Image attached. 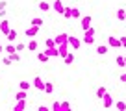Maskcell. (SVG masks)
Returning <instances> with one entry per match:
<instances>
[{
  "label": "cell",
  "mask_w": 126,
  "mask_h": 111,
  "mask_svg": "<svg viewBox=\"0 0 126 111\" xmlns=\"http://www.w3.org/2000/svg\"><path fill=\"white\" fill-rule=\"evenodd\" d=\"M124 59H126V57H124Z\"/></svg>",
  "instance_id": "45"
},
{
  "label": "cell",
  "mask_w": 126,
  "mask_h": 111,
  "mask_svg": "<svg viewBox=\"0 0 126 111\" xmlns=\"http://www.w3.org/2000/svg\"><path fill=\"white\" fill-rule=\"evenodd\" d=\"M113 106L117 107L119 111H126V102H122V100H119V102H115Z\"/></svg>",
  "instance_id": "24"
},
{
  "label": "cell",
  "mask_w": 126,
  "mask_h": 111,
  "mask_svg": "<svg viewBox=\"0 0 126 111\" xmlns=\"http://www.w3.org/2000/svg\"><path fill=\"white\" fill-rule=\"evenodd\" d=\"M11 28H9V20L8 19H0V32L4 33V37H6V33L9 32Z\"/></svg>",
  "instance_id": "6"
},
{
  "label": "cell",
  "mask_w": 126,
  "mask_h": 111,
  "mask_svg": "<svg viewBox=\"0 0 126 111\" xmlns=\"http://www.w3.org/2000/svg\"><path fill=\"white\" fill-rule=\"evenodd\" d=\"M33 87H35L37 91H45V80L41 78V76H35V78H33Z\"/></svg>",
  "instance_id": "5"
},
{
  "label": "cell",
  "mask_w": 126,
  "mask_h": 111,
  "mask_svg": "<svg viewBox=\"0 0 126 111\" xmlns=\"http://www.w3.org/2000/svg\"><path fill=\"white\" fill-rule=\"evenodd\" d=\"M48 57H50V56H48L47 52H39V54H37V61H41V63H47Z\"/></svg>",
  "instance_id": "15"
},
{
  "label": "cell",
  "mask_w": 126,
  "mask_h": 111,
  "mask_svg": "<svg viewBox=\"0 0 126 111\" xmlns=\"http://www.w3.org/2000/svg\"><path fill=\"white\" fill-rule=\"evenodd\" d=\"M52 9H54L56 13H59V15H63V9H65V6H63L61 0H54V4H52Z\"/></svg>",
  "instance_id": "7"
},
{
  "label": "cell",
  "mask_w": 126,
  "mask_h": 111,
  "mask_svg": "<svg viewBox=\"0 0 126 111\" xmlns=\"http://www.w3.org/2000/svg\"><path fill=\"white\" fill-rule=\"evenodd\" d=\"M121 82L126 83V72H122V74H121Z\"/></svg>",
  "instance_id": "42"
},
{
  "label": "cell",
  "mask_w": 126,
  "mask_h": 111,
  "mask_svg": "<svg viewBox=\"0 0 126 111\" xmlns=\"http://www.w3.org/2000/svg\"><path fill=\"white\" fill-rule=\"evenodd\" d=\"M94 33H96V32H94V28H93V26H89L87 30H83V35H94Z\"/></svg>",
  "instance_id": "33"
},
{
  "label": "cell",
  "mask_w": 126,
  "mask_h": 111,
  "mask_svg": "<svg viewBox=\"0 0 126 111\" xmlns=\"http://www.w3.org/2000/svg\"><path fill=\"white\" fill-rule=\"evenodd\" d=\"M8 56L11 57L13 63H19V61H20V54H17V52H13V54H8Z\"/></svg>",
  "instance_id": "29"
},
{
  "label": "cell",
  "mask_w": 126,
  "mask_h": 111,
  "mask_svg": "<svg viewBox=\"0 0 126 111\" xmlns=\"http://www.w3.org/2000/svg\"><path fill=\"white\" fill-rule=\"evenodd\" d=\"M117 19H119V20H124V19H126V9H122V8L117 9Z\"/></svg>",
  "instance_id": "26"
},
{
  "label": "cell",
  "mask_w": 126,
  "mask_h": 111,
  "mask_svg": "<svg viewBox=\"0 0 126 111\" xmlns=\"http://www.w3.org/2000/svg\"><path fill=\"white\" fill-rule=\"evenodd\" d=\"M6 37H8L9 43H15V39H17V32H15V30H9V32L6 33Z\"/></svg>",
  "instance_id": "17"
},
{
  "label": "cell",
  "mask_w": 126,
  "mask_h": 111,
  "mask_svg": "<svg viewBox=\"0 0 126 111\" xmlns=\"http://www.w3.org/2000/svg\"><path fill=\"white\" fill-rule=\"evenodd\" d=\"M63 17H65V19H72V8H65L63 9Z\"/></svg>",
  "instance_id": "28"
},
{
  "label": "cell",
  "mask_w": 126,
  "mask_h": 111,
  "mask_svg": "<svg viewBox=\"0 0 126 111\" xmlns=\"http://www.w3.org/2000/svg\"><path fill=\"white\" fill-rule=\"evenodd\" d=\"M13 52H17V48H15V44H13V43H9V44H6V46H4V54H13Z\"/></svg>",
  "instance_id": "19"
},
{
  "label": "cell",
  "mask_w": 126,
  "mask_h": 111,
  "mask_svg": "<svg viewBox=\"0 0 126 111\" xmlns=\"http://www.w3.org/2000/svg\"><path fill=\"white\" fill-rule=\"evenodd\" d=\"M115 63H117L119 67H126V59L122 56H117V57H115Z\"/></svg>",
  "instance_id": "25"
},
{
  "label": "cell",
  "mask_w": 126,
  "mask_h": 111,
  "mask_svg": "<svg viewBox=\"0 0 126 111\" xmlns=\"http://www.w3.org/2000/svg\"><path fill=\"white\" fill-rule=\"evenodd\" d=\"M113 104H115V102H113V96H110V93H106V95L102 96V106L106 107V109H110Z\"/></svg>",
  "instance_id": "4"
},
{
  "label": "cell",
  "mask_w": 126,
  "mask_h": 111,
  "mask_svg": "<svg viewBox=\"0 0 126 111\" xmlns=\"http://www.w3.org/2000/svg\"><path fill=\"white\" fill-rule=\"evenodd\" d=\"M26 98H28V95H26V91H24V89H20V91L15 95V100H26Z\"/></svg>",
  "instance_id": "23"
},
{
  "label": "cell",
  "mask_w": 126,
  "mask_h": 111,
  "mask_svg": "<svg viewBox=\"0 0 126 111\" xmlns=\"http://www.w3.org/2000/svg\"><path fill=\"white\" fill-rule=\"evenodd\" d=\"M37 111H48V107L47 106H39V107H37Z\"/></svg>",
  "instance_id": "41"
},
{
  "label": "cell",
  "mask_w": 126,
  "mask_h": 111,
  "mask_svg": "<svg viewBox=\"0 0 126 111\" xmlns=\"http://www.w3.org/2000/svg\"><path fill=\"white\" fill-rule=\"evenodd\" d=\"M108 46L111 48H121V41H119V37H108Z\"/></svg>",
  "instance_id": "8"
},
{
  "label": "cell",
  "mask_w": 126,
  "mask_h": 111,
  "mask_svg": "<svg viewBox=\"0 0 126 111\" xmlns=\"http://www.w3.org/2000/svg\"><path fill=\"white\" fill-rule=\"evenodd\" d=\"M47 54L50 56V57H58L59 52H58V46H52V48H47Z\"/></svg>",
  "instance_id": "18"
},
{
  "label": "cell",
  "mask_w": 126,
  "mask_h": 111,
  "mask_svg": "<svg viewBox=\"0 0 126 111\" xmlns=\"http://www.w3.org/2000/svg\"><path fill=\"white\" fill-rule=\"evenodd\" d=\"M45 46H47V48L56 46V41H54V39H47V41H45Z\"/></svg>",
  "instance_id": "35"
},
{
  "label": "cell",
  "mask_w": 126,
  "mask_h": 111,
  "mask_svg": "<svg viewBox=\"0 0 126 111\" xmlns=\"http://www.w3.org/2000/svg\"><path fill=\"white\" fill-rule=\"evenodd\" d=\"M83 43L85 44H93L94 43V35H83Z\"/></svg>",
  "instance_id": "30"
},
{
  "label": "cell",
  "mask_w": 126,
  "mask_h": 111,
  "mask_svg": "<svg viewBox=\"0 0 126 111\" xmlns=\"http://www.w3.org/2000/svg\"><path fill=\"white\" fill-rule=\"evenodd\" d=\"M26 48H28L30 52H35V50H37V41L33 39V37H32V39H30V43H26Z\"/></svg>",
  "instance_id": "12"
},
{
  "label": "cell",
  "mask_w": 126,
  "mask_h": 111,
  "mask_svg": "<svg viewBox=\"0 0 126 111\" xmlns=\"http://www.w3.org/2000/svg\"><path fill=\"white\" fill-rule=\"evenodd\" d=\"M30 24H32V26H37V28H41V26L45 24V20H43V19H39V17H33Z\"/></svg>",
  "instance_id": "16"
},
{
  "label": "cell",
  "mask_w": 126,
  "mask_h": 111,
  "mask_svg": "<svg viewBox=\"0 0 126 111\" xmlns=\"http://www.w3.org/2000/svg\"><path fill=\"white\" fill-rule=\"evenodd\" d=\"M30 85H32L30 82H19V89H24V91H28V89H30Z\"/></svg>",
  "instance_id": "31"
},
{
  "label": "cell",
  "mask_w": 126,
  "mask_h": 111,
  "mask_svg": "<svg viewBox=\"0 0 126 111\" xmlns=\"http://www.w3.org/2000/svg\"><path fill=\"white\" fill-rule=\"evenodd\" d=\"M52 109L59 111V109H61V102H54V104H52Z\"/></svg>",
  "instance_id": "37"
},
{
  "label": "cell",
  "mask_w": 126,
  "mask_h": 111,
  "mask_svg": "<svg viewBox=\"0 0 126 111\" xmlns=\"http://www.w3.org/2000/svg\"><path fill=\"white\" fill-rule=\"evenodd\" d=\"M119 41H121V46H122V48H126V35L119 37Z\"/></svg>",
  "instance_id": "38"
},
{
  "label": "cell",
  "mask_w": 126,
  "mask_h": 111,
  "mask_svg": "<svg viewBox=\"0 0 126 111\" xmlns=\"http://www.w3.org/2000/svg\"><path fill=\"white\" fill-rule=\"evenodd\" d=\"M26 109V100H17V104L13 106V111H24Z\"/></svg>",
  "instance_id": "11"
},
{
  "label": "cell",
  "mask_w": 126,
  "mask_h": 111,
  "mask_svg": "<svg viewBox=\"0 0 126 111\" xmlns=\"http://www.w3.org/2000/svg\"><path fill=\"white\" fill-rule=\"evenodd\" d=\"M96 54H98V56H106V54H108V46H106V44L96 46Z\"/></svg>",
  "instance_id": "22"
},
{
  "label": "cell",
  "mask_w": 126,
  "mask_h": 111,
  "mask_svg": "<svg viewBox=\"0 0 126 111\" xmlns=\"http://www.w3.org/2000/svg\"><path fill=\"white\" fill-rule=\"evenodd\" d=\"M67 39H69V33H58V35L54 37L56 46H58V44H61V43H67Z\"/></svg>",
  "instance_id": "9"
},
{
  "label": "cell",
  "mask_w": 126,
  "mask_h": 111,
  "mask_svg": "<svg viewBox=\"0 0 126 111\" xmlns=\"http://www.w3.org/2000/svg\"><path fill=\"white\" fill-rule=\"evenodd\" d=\"M24 33H26V37H35L37 33H39V28L30 24V28H26V32H24Z\"/></svg>",
  "instance_id": "10"
},
{
  "label": "cell",
  "mask_w": 126,
  "mask_h": 111,
  "mask_svg": "<svg viewBox=\"0 0 126 111\" xmlns=\"http://www.w3.org/2000/svg\"><path fill=\"white\" fill-rule=\"evenodd\" d=\"M0 19H6V8H0Z\"/></svg>",
  "instance_id": "39"
},
{
  "label": "cell",
  "mask_w": 126,
  "mask_h": 111,
  "mask_svg": "<svg viewBox=\"0 0 126 111\" xmlns=\"http://www.w3.org/2000/svg\"><path fill=\"white\" fill-rule=\"evenodd\" d=\"M106 93H108V89L104 87V85H100V87L96 89V98H100V100H102V96L106 95Z\"/></svg>",
  "instance_id": "21"
},
{
  "label": "cell",
  "mask_w": 126,
  "mask_h": 111,
  "mask_svg": "<svg viewBox=\"0 0 126 111\" xmlns=\"http://www.w3.org/2000/svg\"><path fill=\"white\" fill-rule=\"evenodd\" d=\"M2 52H4V46H2V44H0V56H2Z\"/></svg>",
  "instance_id": "43"
},
{
  "label": "cell",
  "mask_w": 126,
  "mask_h": 111,
  "mask_svg": "<svg viewBox=\"0 0 126 111\" xmlns=\"http://www.w3.org/2000/svg\"><path fill=\"white\" fill-rule=\"evenodd\" d=\"M80 26H82V30H87L89 26H93V17H91V15L82 17V20H80Z\"/></svg>",
  "instance_id": "1"
},
{
  "label": "cell",
  "mask_w": 126,
  "mask_h": 111,
  "mask_svg": "<svg viewBox=\"0 0 126 111\" xmlns=\"http://www.w3.org/2000/svg\"><path fill=\"white\" fill-rule=\"evenodd\" d=\"M39 9H41L43 13H48V11L52 9V6L48 4V2H45V0H43V2H39Z\"/></svg>",
  "instance_id": "13"
},
{
  "label": "cell",
  "mask_w": 126,
  "mask_h": 111,
  "mask_svg": "<svg viewBox=\"0 0 126 111\" xmlns=\"http://www.w3.org/2000/svg\"><path fill=\"white\" fill-rule=\"evenodd\" d=\"M82 17V13H80L78 8H72V19H80Z\"/></svg>",
  "instance_id": "34"
},
{
  "label": "cell",
  "mask_w": 126,
  "mask_h": 111,
  "mask_svg": "<svg viewBox=\"0 0 126 111\" xmlns=\"http://www.w3.org/2000/svg\"><path fill=\"white\" fill-rule=\"evenodd\" d=\"M15 48H17V52H24L26 50V43H17Z\"/></svg>",
  "instance_id": "32"
},
{
  "label": "cell",
  "mask_w": 126,
  "mask_h": 111,
  "mask_svg": "<svg viewBox=\"0 0 126 111\" xmlns=\"http://www.w3.org/2000/svg\"><path fill=\"white\" fill-rule=\"evenodd\" d=\"M124 22H126V19H124Z\"/></svg>",
  "instance_id": "44"
},
{
  "label": "cell",
  "mask_w": 126,
  "mask_h": 111,
  "mask_svg": "<svg viewBox=\"0 0 126 111\" xmlns=\"http://www.w3.org/2000/svg\"><path fill=\"white\" fill-rule=\"evenodd\" d=\"M69 46H71V48H74V50H78V48L80 46H82V41H80L78 39V37H74V35H69Z\"/></svg>",
  "instance_id": "2"
},
{
  "label": "cell",
  "mask_w": 126,
  "mask_h": 111,
  "mask_svg": "<svg viewBox=\"0 0 126 111\" xmlns=\"http://www.w3.org/2000/svg\"><path fill=\"white\" fill-rule=\"evenodd\" d=\"M63 109L69 111V109H71V104H69V102H61V111H63Z\"/></svg>",
  "instance_id": "36"
},
{
  "label": "cell",
  "mask_w": 126,
  "mask_h": 111,
  "mask_svg": "<svg viewBox=\"0 0 126 111\" xmlns=\"http://www.w3.org/2000/svg\"><path fill=\"white\" fill-rule=\"evenodd\" d=\"M11 63H13V61H11V57H9L8 54H6V56H2V65H6V67H9V65H11Z\"/></svg>",
  "instance_id": "27"
},
{
  "label": "cell",
  "mask_w": 126,
  "mask_h": 111,
  "mask_svg": "<svg viewBox=\"0 0 126 111\" xmlns=\"http://www.w3.org/2000/svg\"><path fill=\"white\" fill-rule=\"evenodd\" d=\"M58 52H59V57H65V56L69 54V41L67 43H61V44H58Z\"/></svg>",
  "instance_id": "3"
},
{
  "label": "cell",
  "mask_w": 126,
  "mask_h": 111,
  "mask_svg": "<svg viewBox=\"0 0 126 111\" xmlns=\"http://www.w3.org/2000/svg\"><path fill=\"white\" fill-rule=\"evenodd\" d=\"M45 93H47V95L54 93V83L52 82H45Z\"/></svg>",
  "instance_id": "20"
},
{
  "label": "cell",
  "mask_w": 126,
  "mask_h": 111,
  "mask_svg": "<svg viewBox=\"0 0 126 111\" xmlns=\"http://www.w3.org/2000/svg\"><path fill=\"white\" fill-rule=\"evenodd\" d=\"M63 63H65V65H72V63H74V54H72V52H69V54L63 57Z\"/></svg>",
  "instance_id": "14"
},
{
  "label": "cell",
  "mask_w": 126,
  "mask_h": 111,
  "mask_svg": "<svg viewBox=\"0 0 126 111\" xmlns=\"http://www.w3.org/2000/svg\"><path fill=\"white\" fill-rule=\"evenodd\" d=\"M0 8H8V2H6V0H0Z\"/></svg>",
  "instance_id": "40"
}]
</instances>
